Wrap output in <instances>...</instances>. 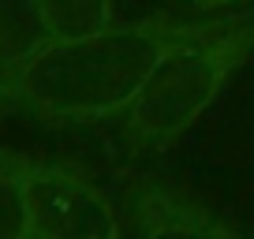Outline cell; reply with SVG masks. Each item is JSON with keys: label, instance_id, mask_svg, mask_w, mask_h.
<instances>
[{"label": "cell", "instance_id": "6da1fadb", "mask_svg": "<svg viewBox=\"0 0 254 239\" xmlns=\"http://www.w3.org/2000/svg\"><path fill=\"white\" fill-rule=\"evenodd\" d=\"M183 30L165 23L105 26L101 34L49 41L11 71L19 97L45 116L94 120L127 109L146 75Z\"/></svg>", "mask_w": 254, "mask_h": 239}, {"label": "cell", "instance_id": "7a4b0ae2", "mask_svg": "<svg viewBox=\"0 0 254 239\" xmlns=\"http://www.w3.org/2000/svg\"><path fill=\"white\" fill-rule=\"evenodd\" d=\"M251 30L239 34H194L183 30L172 45L161 53L153 71L146 75L142 90L131 97V127L138 138L161 146L187 131L206 112V105L221 94L232 64L243 56Z\"/></svg>", "mask_w": 254, "mask_h": 239}, {"label": "cell", "instance_id": "ba28073f", "mask_svg": "<svg viewBox=\"0 0 254 239\" xmlns=\"http://www.w3.org/2000/svg\"><path fill=\"white\" fill-rule=\"evenodd\" d=\"M198 8H221V4H236V0H194Z\"/></svg>", "mask_w": 254, "mask_h": 239}, {"label": "cell", "instance_id": "52a82bcc", "mask_svg": "<svg viewBox=\"0 0 254 239\" xmlns=\"http://www.w3.org/2000/svg\"><path fill=\"white\" fill-rule=\"evenodd\" d=\"M146 239H232V236L194 213H168L150 228Z\"/></svg>", "mask_w": 254, "mask_h": 239}, {"label": "cell", "instance_id": "277c9868", "mask_svg": "<svg viewBox=\"0 0 254 239\" xmlns=\"http://www.w3.org/2000/svg\"><path fill=\"white\" fill-rule=\"evenodd\" d=\"M41 45H49V30L38 0H0V64L15 71Z\"/></svg>", "mask_w": 254, "mask_h": 239}, {"label": "cell", "instance_id": "5b68a950", "mask_svg": "<svg viewBox=\"0 0 254 239\" xmlns=\"http://www.w3.org/2000/svg\"><path fill=\"white\" fill-rule=\"evenodd\" d=\"M41 23L49 30V41H71L90 38L112 26L109 0H38Z\"/></svg>", "mask_w": 254, "mask_h": 239}, {"label": "cell", "instance_id": "8992f818", "mask_svg": "<svg viewBox=\"0 0 254 239\" xmlns=\"http://www.w3.org/2000/svg\"><path fill=\"white\" fill-rule=\"evenodd\" d=\"M0 239H34L23 176L15 172H0Z\"/></svg>", "mask_w": 254, "mask_h": 239}, {"label": "cell", "instance_id": "3957f363", "mask_svg": "<svg viewBox=\"0 0 254 239\" xmlns=\"http://www.w3.org/2000/svg\"><path fill=\"white\" fill-rule=\"evenodd\" d=\"M23 191L34 239H120L109 198L67 168H30Z\"/></svg>", "mask_w": 254, "mask_h": 239}]
</instances>
